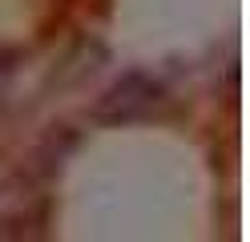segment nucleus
Wrapping results in <instances>:
<instances>
[{
  "instance_id": "1",
  "label": "nucleus",
  "mask_w": 250,
  "mask_h": 242,
  "mask_svg": "<svg viewBox=\"0 0 250 242\" xmlns=\"http://www.w3.org/2000/svg\"><path fill=\"white\" fill-rule=\"evenodd\" d=\"M162 101V85L153 77L146 73H125L113 89H109L101 97V105L93 109V117L97 121H133V117H142V113H149L153 105Z\"/></svg>"
}]
</instances>
